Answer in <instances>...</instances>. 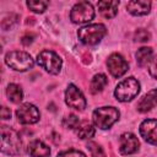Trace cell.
<instances>
[{
    "label": "cell",
    "instance_id": "cell-1",
    "mask_svg": "<svg viewBox=\"0 0 157 157\" xmlns=\"http://www.w3.org/2000/svg\"><path fill=\"white\" fill-rule=\"evenodd\" d=\"M1 151L9 156H16L22 151L20 135L7 126L1 128Z\"/></svg>",
    "mask_w": 157,
    "mask_h": 157
},
{
    "label": "cell",
    "instance_id": "cell-2",
    "mask_svg": "<svg viewBox=\"0 0 157 157\" xmlns=\"http://www.w3.org/2000/svg\"><path fill=\"white\" fill-rule=\"evenodd\" d=\"M105 33H107V28L104 25L92 23V25H87V26L81 27L77 32V36H78V39L83 44L94 45V44L101 42V39L105 36Z\"/></svg>",
    "mask_w": 157,
    "mask_h": 157
},
{
    "label": "cell",
    "instance_id": "cell-3",
    "mask_svg": "<svg viewBox=\"0 0 157 157\" xmlns=\"http://www.w3.org/2000/svg\"><path fill=\"white\" fill-rule=\"evenodd\" d=\"M140 92V83L135 77H128L120 81L114 91V96L120 102L132 101Z\"/></svg>",
    "mask_w": 157,
    "mask_h": 157
},
{
    "label": "cell",
    "instance_id": "cell-4",
    "mask_svg": "<svg viewBox=\"0 0 157 157\" xmlns=\"http://www.w3.org/2000/svg\"><path fill=\"white\" fill-rule=\"evenodd\" d=\"M92 119L97 128L105 130L119 119V110L114 107H101L93 112Z\"/></svg>",
    "mask_w": 157,
    "mask_h": 157
},
{
    "label": "cell",
    "instance_id": "cell-5",
    "mask_svg": "<svg viewBox=\"0 0 157 157\" xmlns=\"http://www.w3.org/2000/svg\"><path fill=\"white\" fill-rule=\"evenodd\" d=\"M5 63L7 66L16 71H27L33 67V59L32 56L22 50H12L9 52L5 56Z\"/></svg>",
    "mask_w": 157,
    "mask_h": 157
},
{
    "label": "cell",
    "instance_id": "cell-6",
    "mask_svg": "<svg viewBox=\"0 0 157 157\" xmlns=\"http://www.w3.org/2000/svg\"><path fill=\"white\" fill-rule=\"evenodd\" d=\"M37 63L39 66H42L45 71H48L52 75H56L61 70V58L53 50H42L37 56Z\"/></svg>",
    "mask_w": 157,
    "mask_h": 157
},
{
    "label": "cell",
    "instance_id": "cell-7",
    "mask_svg": "<svg viewBox=\"0 0 157 157\" xmlns=\"http://www.w3.org/2000/svg\"><path fill=\"white\" fill-rule=\"evenodd\" d=\"M94 17V10L91 2L78 1L75 4L70 11V20L74 23H87Z\"/></svg>",
    "mask_w": 157,
    "mask_h": 157
},
{
    "label": "cell",
    "instance_id": "cell-8",
    "mask_svg": "<svg viewBox=\"0 0 157 157\" xmlns=\"http://www.w3.org/2000/svg\"><path fill=\"white\" fill-rule=\"evenodd\" d=\"M65 102L70 108H74L77 110H83L87 104L82 92L72 83H70L65 91Z\"/></svg>",
    "mask_w": 157,
    "mask_h": 157
},
{
    "label": "cell",
    "instance_id": "cell-9",
    "mask_svg": "<svg viewBox=\"0 0 157 157\" xmlns=\"http://www.w3.org/2000/svg\"><path fill=\"white\" fill-rule=\"evenodd\" d=\"M16 117L21 124H34L39 120V110L32 103H23L16 110Z\"/></svg>",
    "mask_w": 157,
    "mask_h": 157
},
{
    "label": "cell",
    "instance_id": "cell-10",
    "mask_svg": "<svg viewBox=\"0 0 157 157\" xmlns=\"http://www.w3.org/2000/svg\"><path fill=\"white\" fill-rule=\"evenodd\" d=\"M107 67L113 77H121L128 70H129V64L128 61L118 53L112 54L108 60H107Z\"/></svg>",
    "mask_w": 157,
    "mask_h": 157
},
{
    "label": "cell",
    "instance_id": "cell-11",
    "mask_svg": "<svg viewBox=\"0 0 157 157\" xmlns=\"http://www.w3.org/2000/svg\"><path fill=\"white\" fill-rule=\"evenodd\" d=\"M140 142L132 132H124L119 139V151L121 155H131L137 152Z\"/></svg>",
    "mask_w": 157,
    "mask_h": 157
},
{
    "label": "cell",
    "instance_id": "cell-12",
    "mask_svg": "<svg viewBox=\"0 0 157 157\" xmlns=\"http://www.w3.org/2000/svg\"><path fill=\"white\" fill-rule=\"evenodd\" d=\"M140 135L145 141L157 145V119H146L140 124Z\"/></svg>",
    "mask_w": 157,
    "mask_h": 157
},
{
    "label": "cell",
    "instance_id": "cell-13",
    "mask_svg": "<svg viewBox=\"0 0 157 157\" xmlns=\"http://www.w3.org/2000/svg\"><path fill=\"white\" fill-rule=\"evenodd\" d=\"M151 1L147 0H132L126 4V10L134 16H144L150 12Z\"/></svg>",
    "mask_w": 157,
    "mask_h": 157
},
{
    "label": "cell",
    "instance_id": "cell-14",
    "mask_svg": "<svg viewBox=\"0 0 157 157\" xmlns=\"http://www.w3.org/2000/svg\"><path fill=\"white\" fill-rule=\"evenodd\" d=\"M156 105H157V88H153L140 99V102L137 103V110L141 113H146L150 112Z\"/></svg>",
    "mask_w": 157,
    "mask_h": 157
},
{
    "label": "cell",
    "instance_id": "cell-15",
    "mask_svg": "<svg viewBox=\"0 0 157 157\" xmlns=\"http://www.w3.org/2000/svg\"><path fill=\"white\" fill-rule=\"evenodd\" d=\"M27 152L31 157H48L50 155V148L40 140H34L28 145Z\"/></svg>",
    "mask_w": 157,
    "mask_h": 157
},
{
    "label": "cell",
    "instance_id": "cell-16",
    "mask_svg": "<svg viewBox=\"0 0 157 157\" xmlns=\"http://www.w3.org/2000/svg\"><path fill=\"white\" fill-rule=\"evenodd\" d=\"M97 6H98V10L101 12V15L105 18H113L117 12H118V6H119V2L118 1H107V0H103V1H98L97 2Z\"/></svg>",
    "mask_w": 157,
    "mask_h": 157
},
{
    "label": "cell",
    "instance_id": "cell-17",
    "mask_svg": "<svg viewBox=\"0 0 157 157\" xmlns=\"http://www.w3.org/2000/svg\"><path fill=\"white\" fill-rule=\"evenodd\" d=\"M6 96L12 103H20L23 98L22 88L16 83H10L6 88Z\"/></svg>",
    "mask_w": 157,
    "mask_h": 157
},
{
    "label": "cell",
    "instance_id": "cell-18",
    "mask_svg": "<svg viewBox=\"0 0 157 157\" xmlns=\"http://www.w3.org/2000/svg\"><path fill=\"white\" fill-rule=\"evenodd\" d=\"M107 83H108V78H107V76L104 74H97V75H94L93 78H92V81H91V85H90L91 92L92 93L101 92L107 86Z\"/></svg>",
    "mask_w": 157,
    "mask_h": 157
},
{
    "label": "cell",
    "instance_id": "cell-19",
    "mask_svg": "<svg viewBox=\"0 0 157 157\" xmlns=\"http://www.w3.org/2000/svg\"><path fill=\"white\" fill-rule=\"evenodd\" d=\"M152 59V49L150 47H142L136 52V61L139 66H145Z\"/></svg>",
    "mask_w": 157,
    "mask_h": 157
},
{
    "label": "cell",
    "instance_id": "cell-20",
    "mask_svg": "<svg viewBox=\"0 0 157 157\" xmlns=\"http://www.w3.org/2000/svg\"><path fill=\"white\" fill-rule=\"evenodd\" d=\"M94 128L87 123V121H83L81 124H78L77 129H76V135L80 137V139H91L94 136Z\"/></svg>",
    "mask_w": 157,
    "mask_h": 157
},
{
    "label": "cell",
    "instance_id": "cell-21",
    "mask_svg": "<svg viewBox=\"0 0 157 157\" xmlns=\"http://www.w3.org/2000/svg\"><path fill=\"white\" fill-rule=\"evenodd\" d=\"M49 2L48 1H43V0H29L27 1V6L29 10H32L33 12H37V13H42L47 10Z\"/></svg>",
    "mask_w": 157,
    "mask_h": 157
},
{
    "label": "cell",
    "instance_id": "cell-22",
    "mask_svg": "<svg viewBox=\"0 0 157 157\" xmlns=\"http://www.w3.org/2000/svg\"><path fill=\"white\" fill-rule=\"evenodd\" d=\"M87 148L91 151V157H105L103 148L96 142H88Z\"/></svg>",
    "mask_w": 157,
    "mask_h": 157
},
{
    "label": "cell",
    "instance_id": "cell-23",
    "mask_svg": "<svg viewBox=\"0 0 157 157\" xmlns=\"http://www.w3.org/2000/svg\"><path fill=\"white\" fill-rule=\"evenodd\" d=\"M80 124V120H78V117L75 115V114H70L67 115L64 120H63V125L65 128H69V129H75L77 128Z\"/></svg>",
    "mask_w": 157,
    "mask_h": 157
},
{
    "label": "cell",
    "instance_id": "cell-24",
    "mask_svg": "<svg viewBox=\"0 0 157 157\" xmlns=\"http://www.w3.org/2000/svg\"><path fill=\"white\" fill-rule=\"evenodd\" d=\"M134 38H135L136 42H147V40H150L151 34H150V32L146 31L145 28H139V29L135 32Z\"/></svg>",
    "mask_w": 157,
    "mask_h": 157
},
{
    "label": "cell",
    "instance_id": "cell-25",
    "mask_svg": "<svg viewBox=\"0 0 157 157\" xmlns=\"http://www.w3.org/2000/svg\"><path fill=\"white\" fill-rule=\"evenodd\" d=\"M56 157H87V156H86L83 152L78 151V150H74V148H71V150L63 151V152L58 153Z\"/></svg>",
    "mask_w": 157,
    "mask_h": 157
},
{
    "label": "cell",
    "instance_id": "cell-26",
    "mask_svg": "<svg viewBox=\"0 0 157 157\" xmlns=\"http://www.w3.org/2000/svg\"><path fill=\"white\" fill-rule=\"evenodd\" d=\"M148 72L153 78H157V56L151 59L148 63Z\"/></svg>",
    "mask_w": 157,
    "mask_h": 157
},
{
    "label": "cell",
    "instance_id": "cell-27",
    "mask_svg": "<svg viewBox=\"0 0 157 157\" xmlns=\"http://www.w3.org/2000/svg\"><path fill=\"white\" fill-rule=\"evenodd\" d=\"M33 38H34V36H33L32 33H31V34H26V36L22 37L21 42H22L23 45H28V44H31V43L33 42Z\"/></svg>",
    "mask_w": 157,
    "mask_h": 157
},
{
    "label": "cell",
    "instance_id": "cell-28",
    "mask_svg": "<svg viewBox=\"0 0 157 157\" xmlns=\"http://www.w3.org/2000/svg\"><path fill=\"white\" fill-rule=\"evenodd\" d=\"M1 119H10L11 118V110L6 107H2L1 108Z\"/></svg>",
    "mask_w": 157,
    "mask_h": 157
}]
</instances>
